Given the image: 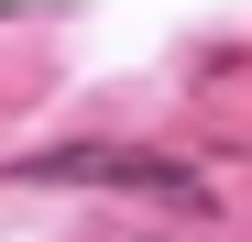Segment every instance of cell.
Instances as JSON below:
<instances>
[{
  "label": "cell",
  "mask_w": 252,
  "mask_h": 242,
  "mask_svg": "<svg viewBox=\"0 0 252 242\" xmlns=\"http://www.w3.org/2000/svg\"><path fill=\"white\" fill-rule=\"evenodd\" d=\"M22 176H55V187H154V198H197L187 165L164 154H110V143H55V154H22Z\"/></svg>",
  "instance_id": "1"
}]
</instances>
